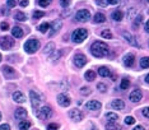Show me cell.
Segmentation results:
<instances>
[{"label":"cell","instance_id":"e0dca14e","mask_svg":"<svg viewBox=\"0 0 149 130\" xmlns=\"http://www.w3.org/2000/svg\"><path fill=\"white\" fill-rule=\"evenodd\" d=\"M111 107L113 110H124L125 109V102L122 100H113L111 102Z\"/></svg>","mask_w":149,"mask_h":130},{"label":"cell","instance_id":"9a60e30c","mask_svg":"<svg viewBox=\"0 0 149 130\" xmlns=\"http://www.w3.org/2000/svg\"><path fill=\"white\" fill-rule=\"evenodd\" d=\"M122 61H124V65L128 68H131L132 65H134L135 63V56L132 54H126L124 56V59H122Z\"/></svg>","mask_w":149,"mask_h":130},{"label":"cell","instance_id":"9c48e42d","mask_svg":"<svg viewBox=\"0 0 149 130\" xmlns=\"http://www.w3.org/2000/svg\"><path fill=\"white\" fill-rule=\"evenodd\" d=\"M73 61H74V64H75L77 68H82L87 64V57L84 56L83 54H77L75 56H74Z\"/></svg>","mask_w":149,"mask_h":130},{"label":"cell","instance_id":"1f68e13d","mask_svg":"<svg viewBox=\"0 0 149 130\" xmlns=\"http://www.w3.org/2000/svg\"><path fill=\"white\" fill-rule=\"evenodd\" d=\"M140 68L141 69H148L149 68V57H143L140 60Z\"/></svg>","mask_w":149,"mask_h":130},{"label":"cell","instance_id":"4316f807","mask_svg":"<svg viewBox=\"0 0 149 130\" xmlns=\"http://www.w3.org/2000/svg\"><path fill=\"white\" fill-rule=\"evenodd\" d=\"M84 78H86V80H88V82H92V80L96 79V73L93 70H88L84 74Z\"/></svg>","mask_w":149,"mask_h":130},{"label":"cell","instance_id":"6da1fadb","mask_svg":"<svg viewBox=\"0 0 149 130\" xmlns=\"http://www.w3.org/2000/svg\"><path fill=\"white\" fill-rule=\"evenodd\" d=\"M90 53H92V55L95 57H105L108 55L110 48L105 42L96 41V42H93L92 46H90Z\"/></svg>","mask_w":149,"mask_h":130},{"label":"cell","instance_id":"f907efd6","mask_svg":"<svg viewBox=\"0 0 149 130\" xmlns=\"http://www.w3.org/2000/svg\"><path fill=\"white\" fill-rule=\"evenodd\" d=\"M144 30H145V32H147V33H149V21H147V23H145Z\"/></svg>","mask_w":149,"mask_h":130},{"label":"cell","instance_id":"9f6ffc18","mask_svg":"<svg viewBox=\"0 0 149 130\" xmlns=\"http://www.w3.org/2000/svg\"><path fill=\"white\" fill-rule=\"evenodd\" d=\"M1 12H3V13H4V14H8V10H6V9H5V8H3V9H1Z\"/></svg>","mask_w":149,"mask_h":130},{"label":"cell","instance_id":"44dd1931","mask_svg":"<svg viewBox=\"0 0 149 130\" xmlns=\"http://www.w3.org/2000/svg\"><path fill=\"white\" fill-rule=\"evenodd\" d=\"M98 74L101 77L103 78H106V77H111V71H110L108 68H106V66H101L98 69Z\"/></svg>","mask_w":149,"mask_h":130},{"label":"cell","instance_id":"11a10c76","mask_svg":"<svg viewBox=\"0 0 149 130\" xmlns=\"http://www.w3.org/2000/svg\"><path fill=\"white\" fill-rule=\"evenodd\" d=\"M144 80H145V83H148V84H149V74H147V75H145Z\"/></svg>","mask_w":149,"mask_h":130},{"label":"cell","instance_id":"8d00e7d4","mask_svg":"<svg viewBox=\"0 0 149 130\" xmlns=\"http://www.w3.org/2000/svg\"><path fill=\"white\" fill-rule=\"evenodd\" d=\"M51 0H38V4H40V6H42V8H46V6L50 5Z\"/></svg>","mask_w":149,"mask_h":130},{"label":"cell","instance_id":"74e56055","mask_svg":"<svg viewBox=\"0 0 149 130\" xmlns=\"http://www.w3.org/2000/svg\"><path fill=\"white\" fill-rule=\"evenodd\" d=\"M42 17H45V13H43V12L36 10V12L33 13V18H34V19H40V18H42Z\"/></svg>","mask_w":149,"mask_h":130},{"label":"cell","instance_id":"db71d44e","mask_svg":"<svg viewBox=\"0 0 149 130\" xmlns=\"http://www.w3.org/2000/svg\"><path fill=\"white\" fill-rule=\"evenodd\" d=\"M88 130H98V129H97V126H96L95 124H90V126H89Z\"/></svg>","mask_w":149,"mask_h":130},{"label":"cell","instance_id":"bcb514c9","mask_svg":"<svg viewBox=\"0 0 149 130\" xmlns=\"http://www.w3.org/2000/svg\"><path fill=\"white\" fill-rule=\"evenodd\" d=\"M143 115L145 116V118L149 119V107H144L143 109Z\"/></svg>","mask_w":149,"mask_h":130},{"label":"cell","instance_id":"52a82bcc","mask_svg":"<svg viewBox=\"0 0 149 130\" xmlns=\"http://www.w3.org/2000/svg\"><path fill=\"white\" fill-rule=\"evenodd\" d=\"M52 115V109H51L50 106H43L40 109V111L37 112V116L40 118L41 120H46L48 119L50 116Z\"/></svg>","mask_w":149,"mask_h":130},{"label":"cell","instance_id":"f1b7e54d","mask_svg":"<svg viewBox=\"0 0 149 130\" xmlns=\"http://www.w3.org/2000/svg\"><path fill=\"white\" fill-rule=\"evenodd\" d=\"M106 130H121V126L117 125L116 122H108L106 125Z\"/></svg>","mask_w":149,"mask_h":130},{"label":"cell","instance_id":"f6af8a7d","mask_svg":"<svg viewBox=\"0 0 149 130\" xmlns=\"http://www.w3.org/2000/svg\"><path fill=\"white\" fill-rule=\"evenodd\" d=\"M19 5L21 6H27L28 4H30V0H18Z\"/></svg>","mask_w":149,"mask_h":130},{"label":"cell","instance_id":"4fadbf2b","mask_svg":"<svg viewBox=\"0 0 149 130\" xmlns=\"http://www.w3.org/2000/svg\"><path fill=\"white\" fill-rule=\"evenodd\" d=\"M27 115H28L27 110L23 109V107H19V109H17L15 110V112H14V118L17 120H21V121L27 118Z\"/></svg>","mask_w":149,"mask_h":130},{"label":"cell","instance_id":"60d3db41","mask_svg":"<svg viewBox=\"0 0 149 130\" xmlns=\"http://www.w3.org/2000/svg\"><path fill=\"white\" fill-rule=\"evenodd\" d=\"M60 5L63 8H68L70 5V0H60Z\"/></svg>","mask_w":149,"mask_h":130},{"label":"cell","instance_id":"816d5d0a","mask_svg":"<svg viewBox=\"0 0 149 130\" xmlns=\"http://www.w3.org/2000/svg\"><path fill=\"white\" fill-rule=\"evenodd\" d=\"M107 1H108V4L115 5V4H117V3H119V0H107Z\"/></svg>","mask_w":149,"mask_h":130},{"label":"cell","instance_id":"b9f144b4","mask_svg":"<svg viewBox=\"0 0 149 130\" xmlns=\"http://www.w3.org/2000/svg\"><path fill=\"white\" fill-rule=\"evenodd\" d=\"M15 4H17L15 0H6V5H8V8H14Z\"/></svg>","mask_w":149,"mask_h":130},{"label":"cell","instance_id":"7a4b0ae2","mask_svg":"<svg viewBox=\"0 0 149 130\" xmlns=\"http://www.w3.org/2000/svg\"><path fill=\"white\" fill-rule=\"evenodd\" d=\"M87 37H88V31L84 30V28L75 30L73 32V35H72V40H73V42H75V44H80V42H83Z\"/></svg>","mask_w":149,"mask_h":130},{"label":"cell","instance_id":"d6986e66","mask_svg":"<svg viewBox=\"0 0 149 130\" xmlns=\"http://www.w3.org/2000/svg\"><path fill=\"white\" fill-rule=\"evenodd\" d=\"M13 100L18 103H24L26 102V96L22 92H14L13 93Z\"/></svg>","mask_w":149,"mask_h":130},{"label":"cell","instance_id":"cb8c5ba5","mask_svg":"<svg viewBox=\"0 0 149 130\" xmlns=\"http://www.w3.org/2000/svg\"><path fill=\"white\" fill-rule=\"evenodd\" d=\"M112 19L113 21H116V22H121L122 21V18H124V14H122V12L121 10H115L112 13Z\"/></svg>","mask_w":149,"mask_h":130},{"label":"cell","instance_id":"681fc988","mask_svg":"<svg viewBox=\"0 0 149 130\" xmlns=\"http://www.w3.org/2000/svg\"><path fill=\"white\" fill-rule=\"evenodd\" d=\"M134 14H137V9H131V10L130 12H129V18H132V15H134Z\"/></svg>","mask_w":149,"mask_h":130},{"label":"cell","instance_id":"91938a15","mask_svg":"<svg viewBox=\"0 0 149 130\" xmlns=\"http://www.w3.org/2000/svg\"><path fill=\"white\" fill-rule=\"evenodd\" d=\"M148 3H149V0H148Z\"/></svg>","mask_w":149,"mask_h":130},{"label":"cell","instance_id":"f35d334b","mask_svg":"<svg viewBox=\"0 0 149 130\" xmlns=\"http://www.w3.org/2000/svg\"><path fill=\"white\" fill-rule=\"evenodd\" d=\"M80 93H82L83 96H88V95H90V88H88V87H83V88L80 89Z\"/></svg>","mask_w":149,"mask_h":130},{"label":"cell","instance_id":"ab89813d","mask_svg":"<svg viewBox=\"0 0 149 130\" xmlns=\"http://www.w3.org/2000/svg\"><path fill=\"white\" fill-rule=\"evenodd\" d=\"M47 130H59V125L55 124V122H51V124L47 125Z\"/></svg>","mask_w":149,"mask_h":130},{"label":"cell","instance_id":"6f0895ef","mask_svg":"<svg viewBox=\"0 0 149 130\" xmlns=\"http://www.w3.org/2000/svg\"><path fill=\"white\" fill-rule=\"evenodd\" d=\"M0 120H1V112H0Z\"/></svg>","mask_w":149,"mask_h":130},{"label":"cell","instance_id":"484cf974","mask_svg":"<svg viewBox=\"0 0 149 130\" xmlns=\"http://www.w3.org/2000/svg\"><path fill=\"white\" fill-rule=\"evenodd\" d=\"M106 119L108 120V122H116V120H119V115L115 112H107L106 113Z\"/></svg>","mask_w":149,"mask_h":130},{"label":"cell","instance_id":"7402d4cb","mask_svg":"<svg viewBox=\"0 0 149 130\" xmlns=\"http://www.w3.org/2000/svg\"><path fill=\"white\" fill-rule=\"evenodd\" d=\"M54 51H55V44L54 42H48L46 46H45V48H43V54H46V55L52 54Z\"/></svg>","mask_w":149,"mask_h":130},{"label":"cell","instance_id":"d4e9b609","mask_svg":"<svg viewBox=\"0 0 149 130\" xmlns=\"http://www.w3.org/2000/svg\"><path fill=\"white\" fill-rule=\"evenodd\" d=\"M105 21H106V17L103 13H96L95 18H93V22H95V23H103Z\"/></svg>","mask_w":149,"mask_h":130},{"label":"cell","instance_id":"2e32d148","mask_svg":"<svg viewBox=\"0 0 149 130\" xmlns=\"http://www.w3.org/2000/svg\"><path fill=\"white\" fill-rule=\"evenodd\" d=\"M61 26H63L61 21H54L52 23H51V26H50V28H51V30H50V36H54L57 31H60Z\"/></svg>","mask_w":149,"mask_h":130},{"label":"cell","instance_id":"8fae6325","mask_svg":"<svg viewBox=\"0 0 149 130\" xmlns=\"http://www.w3.org/2000/svg\"><path fill=\"white\" fill-rule=\"evenodd\" d=\"M122 37H124L125 40L131 45V46H134V47H140V45L138 44V41L135 40V37H134V36H132L131 33H129V32H124V33H122Z\"/></svg>","mask_w":149,"mask_h":130},{"label":"cell","instance_id":"8992f818","mask_svg":"<svg viewBox=\"0 0 149 130\" xmlns=\"http://www.w3.org/2000/svg\"><path fill=\"white\" fill-rule=\"evenodd\" d=\"M0 46L4 50H9L14 46V40L8 36H3V37H0Z\"/></svg>","mask_w":149,"mask_h":130},{"label":"cell","instance_id":"7bdbcfd3","mask_svg":"<svg viewBox=\"0 0 149 130\" xmlns=\"http://www.w3.org/2000/svg\"><path fill=\"white\" fill-rule=\"evenodd\" d=\"M96 3H97V5H101V6H106L108 4L107 0H96Z\"/></svg>","mask_w":149,"mask_h":130},{"label":"cell","instance_id":"ac0fdd59","mask_svg":"<svg viewBox=\"0 0 149 130\" xmlns=\"http://www.w3.org/2000/svg\"><path fill=\"white\" fill-rule=\"evenodd\" d=\"M1 70H3V73H4V75H5L6 78H9V77H14V75H15L14 69H13L12 66H8V65H4V66L1 68Z\"/></svg>","mask_w":149,"mask_h":130},{"label":"cell","instance_id":"ba28073f","mask_svg":"<svg viewBox=\"0 0 149 130\" xmlns=\"http://www.w3.org/2000/svg\"><path fill=\"white\" fill-rule=\"evenodd\" d=\"M69 116H70V119L73 120V121H82V120L84 119V113L80 111V110H78V109H74V110H70V112H69Z\"/></svg>","mask_w":149,"mask_h":130},{"label":"cell","instance_id":"f5cc1de1","mask_svg":"<svg viewBox=\"0 0 149 130\" xmlns=\"http://www.w3.org/2000/svg\"><path fill=\"white\" fill-rule=\"evenodd\" d=\"M132 130H145V129H144L141 125H138V126H135V128L132 129Z\"/></svg>","mask_w":149,"mask_h":130},{"label":"cell","instance_id":"836d02e7","mask_svg":"<svg viewBox=\"0 0 149 130\" xmlns=\"http://www.w3.org/2000/svg\"><path fill=\"white\" fill-rule=\"evenodd\" d=\"M101 36L103 38H107V40H111V38H112V33H111V31H110V30H103L101 32Z\"/></svg>","mask_w":149,"mask_h":130},{"label":"cell","instance_id":"680465c9","mask_svg":"<svg viewBox=\"0 0 149 130\" xmlns=\"http://www.w3.org/2000/svg\"><path fill=\"white\" fill-rule=\"evenodd\" d=\"M0 61H1V55H0Z\"/></svg>","mask_w":149,"mask_h":130},{"label":"cell","instance_id":"7c38bea8","mask_svg":"<svg viewBox=\"0 0 149 130\" xmlns=\"http://www.w3.org/2000/svg\"><path fill=\"white\" fill-rule=\"evenodd\" d=\"M129 97H130V101H131V102H135V103H137V102H139V101L143 98V92H141L140 89H134V91H132V92L130 93V96H129Z\"/></svg>","mask_w":149,"mask_h":130},{"label":"cell","instance_id":"5b68a950","mask_svg":"<svg viewBox=\"0 0 149 130\" xmlns=\"http://www.w3.org/2000/svg\"><path fill=\"white\" fill-rule=\"evenodd\" d=\"M30 100H31V103H32L33 109H37V107L40 106V103L43 101L42 97L38 95L37 92H34V91H30Z\"/></svg>","mask_w":149,"mask_h":130},{"label":"cell","instance_id":"ee69618b","mask_svg":"<svg viewBox=\"0 0 149 130\" xmlns=\"http://www.w3.org/2000/svg\"><path fill=\"white\" fill-rule=\"evenodd\" d=\"M0 28H1L3 31H8L9 30V24L6 23V22H3V23L0 24Z\"/></svg>","mask_w":149,"mask_h":130},{"label":"cell","instance_id":"c3c4849f","mask_svg":"<svg viewBox=\"0 0 149 130\" xmlns=\"http://www.w3.org/2000/svg\"><path fill=\"white\" fill-rule=\"evenodd\" d=\"M0 130H10V125L9 124H3L0 126Z\"/></svg>","mask_w":149,"mask_h":130},{"label":"cell","instance_id":"83f0119b","mask_svg":"<svg viewBox=\"0 0 149 130\" xmlns=\"http://www.w3.org/2000/svg\"><path fill=\"white\" fill-rule=\"evenodd\" d=\"M14 19L15 21H19V22H24L26 19H27V15H26L24 13H22V12H17L14 14Z\"/></svg>","mask_w":149,"mask_h":130},{"label":"cell","instance_id":"d6a6232c","mask_svg":"<svg viewBox=\"0 0 149 130\" xmlns=\"http://www.w3.org/2000/svg\"><path fill=\"white\" fill-rule=\"evenodd\" d=\"M48 28H50V24L48 23H42L41 26H38V31H40L41 33H46Z\"/></svg>","mask_w":149,"mask_h":130},{"label":"cell","instance_id":"e575fe53","mask_svg":"<svg viewBox=\"0 0 149 130\" xmlns=\"http://www.w3.org/2000/svg\"><path fill=\"white\" fill-rule=\"evenodd\" d=\"M97 88H98V91L99 92H106V91H107V86H106L105 83H98L97 84Z\"/></svg>","mask_w":149,"mask_h":130},{"label":"cell","instance_id":"5bb4252c","mask_svg":"<svg viewBox=\"0 0 149 130\" xmlns=\"http://www.w3.org/2000/svg\"><path fill=\"white\" fill-rule=\"evenodd\" d=\"M86 107H87V110L97 111V110H101L102 105H101V102H99V101H95V100H93V101H89V102H87Z\"/></svg>","mask_w":149,"mask_h":130},{"label":"cell","instance_id":"4dcf8cb0","mask_svg":"<svg viewBox=\"0 0 149 130\" xmlns=\"http://www.w3.org/2000/svg\"><path fill=\"white\" fill-rule=\"evenodd\" d=\"M129 87H130V80H129V79H122L121 80V84H120V89L126 91Z\"/></svg>","mask_w":149,"mask_h":130},{"label":"cell","instance_id":"f546056e","mask_svg":"<svg viewBox=\"0 0 149 130\" xmlns=\"http://www.w3.org/2000/svg\"><path fill=\"white\" fill-rule=\"evenodd\" d=\"M61 55H63V53H61V51H54L52 55H51V57H50V59H51V61H54V63H56V61H57V60H59L60 57H61Z\"/></svg>","mask_w":149,"mask_h":130},{"label":"cell","instance_id":"277c9868","mask_svg":"<svg viewBox=\"0 0 149 130\" xmlns=\"http://www.w3.org/2000/svg\"><path fill=\"white\" fill-rule=\"evenodd\" d=\"M75 19H77L78 22H82V23H84V22H88L89 19H90V13H89V10H87V9H82V10L77 12Z\"/></svg>","mask_w":149,"mask_h":130},{"label":"cell","instance_id":"3957f363","mask_svg":"<svg viewBox=\"0 0 149 130\" xmlns=\"http://www.w3.org/2000/svg\"><path fill=\"white\" fill-rule=\"evenodd\" d=\"M38 48H40V42L37 40H33V38L28 40L24 44V50H26V53H28V54H34Z\"/></svg>","mask_w":149,"mask_h":130},{"label":"cell","instance_id":"ffe728a7","mask_svg":"<svg viewBox=\"0 0 149 130\" xmlns=\"http://www.w3.org/2000/svg\"><path fill=\"white\" fill-rule=\"evenodd\" d=\"M12 35H13V37H15V38H21L22 36H23V30H22L21 27H13Z\"/></svg>","mask_w":149,"mask_h":130},{"label":"cell","instance_id":"30bf717a","mask_svg":"<svg viewBox=\"0 0 149 130\" xmlns=\"http://www.w3.org/2000/svg\"><path fill=\"white\" fill-rule=\"evenodd\" d=\"M70 102H72V100L68 97L65 93H60L59 96H57V103H59L60 106L63 107H68L70 105Z\"/></svg>","mask_w":149,"mask_h":130},{"label":"cell","instance_id":"603a6c76","mask_svg":"<svg viewBox=\"0 0 149 130\" xmlns=\"http://www.w3.org/2000/svg\"><path fill=\"white\" fill-rule=\"evenodd\" d=\"M18 128H19V130H30L31 122L28 121V120H22V121H19Z\"/></svg>","mask_w":149,"mask_h":130},{"label":"cell","instance_id":"7dc6e473","mask_svg":"<svg viewBox=\"0 0 149 130\" xmlns=\"http://www.w3.org/2000/svg\"><path fill=\"white\" fill-rule=\"evenodd\" d=\"M141 22H143V17H141V15H138L137 17V21H135V26H139L141 23Z\"/></svg>","mask_w":149,"mask_h":130},{"label":"cell","instance_id":"d590c367","mask_svg":"<svg viewBox=\"0 0 149 130\" xmlns=\"http://www.w3.org/2000/svg\"><path fill=\"white\" fill-rule=\"evenodd\" d=\"M125 124H128V125L135 124V119L132 118V116H126V118H125Z\"/></svg>","mask_w":149,"mask_h":130}]
</instances>
